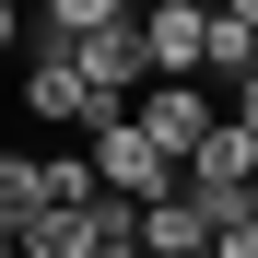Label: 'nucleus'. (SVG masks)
I'll use <instances>...</instances> for the list:
<instances>
[{
	"label": "nucleus",
	"mask_w": 258,
	"mask_h": 258,
	"mask_svg": "<svg viewBox=\"0 0 258 258\" xmlns=\"http://www.w3.org/2000/svg\"><path fill=\"white\" fill-rule=\"evenodd\" d=\"M82 153H94V176H106V200H129V211H153V200H176V188H188L176 164L153 153V129H141V106H129V117L106 129V141H82Z\"/></svg>",
	"instance_id": "f257e3e1"
},
{
	"label": "nucleus",
	"mask_w": 258,
	"mask_h": 258,
	"mask_svg": "<svg viewBox=\"0 0 258 258\" xmlns=\"http://www.w3.org/2000/svg\"><path fill=\"white\" fill-rule=\"evenodd\" d=\"M141 129H153V153L188 176V164L211 153V129H223V117H211V94H200V82H153V94H141Z\"/></svg>",
	"instance_id": "f03ea898"
},
{
	"label": "nucleus",
	"mask_w": 258,
	"mask_h": 258,
	"mask_svg": "<svg viewBox=\"0 0 258 258\" xmlns=\"http://www.w3.org/2000/svg\"><path fill=\"white\" fill-rule=\"evenodd\" d=\"M211 24H223V12H200V0H153V12H141L153 71L164 82H211Z\"/></svg>",
	"instance_id": "7ed1b4c3"
},
{
	"label": "nucleus",
	"mask_w": 258,
	"mask_h": 258,
	"mask_svg": "<svg viewBox=\"0 0 258 258\" xmlns=\"http://www.w3.org/2000/svg\"><path fill=\"white\" fill-rule=\"evenodd\" d=\"M141 246H153V258H211V246H223V223H211V200L176 188V200H153V211H141Z\"/></svg>",
	"instance_id": "20e7f679"
},
{
	"label": "nucleus",
	"mask_w": 258,
	"mask_h": 258,
	"mask_svg": "<svg viewBox=\"0 0 258 258\" xmlns=\"http://www.w3.org/2000/svg\"><path fill=\"white\" fill-rule=\"evenodd\" d=\"M35 211H71V223H94V211H106L94 153H35Z\"/></svg>",
	"instance_id": "39448f33"
},
{
	"label": "nucleus",
	"mask_w": 258,
	"mask_h": 258,
	"mask_svg": "<svg viewBox=\"0 0 258 258\" xmlns=\"http://www.w3.org/2000/svg\"><path fill=\"white\" fill-rule=\"evenodd\" d=\"M12 258H94V223H71V211H35V223H12Z\"/></svg>",
	"instance_id": "423d86ee"
},
{
	"label": "nucleus",
	"mask_w": 258,
	"mask_h": 258,
	"mask_svg": "<svg viewBox=\"0 0 258 258\" xmlns=\"http://www.w3.org/2000/svg\"><path fill=\"white\" fill-rule=\"evenodd\" d=\"M0 211H12V223H35V153L0 164Z\"/></svg>",
	"instance_id": "0eeeda50"
},
{
	"label": "nucleus",
	"mask_w": 258,
	"mask_h": 258,
	"mask_svg": "<svg viewBox=\"0 0 258 258\" xmlns=\"http://www.w3.org/2000/svg\"><path fill=\"white\" fill-rule=\"evenodd\" d=\"M94 258H153V246L141 235H94Z\"/></svg>",
	"instance_id": "6e6552de"
},
{
	"label": "nucleus",
	"mask_w": 258,
	"mask_h": 258,
	"mask_svg": "<svg viewBox=\"0 0 258 258\" xmlns=\"http://www.w3.org/2000/svg\"><path fill=\"white\" fill-rule=\"evenodd\" d=\"M235 129H258V71H246V82H235Z\"/></svg>",
	"instance_id": "1a4fd4ad"
},
{
	"label": "nucleus",
	"mask_w": 258,
	"mask_h": 258,
	"mask_svg": "<svg viewBox=\"0 0 258 258\" xmlns=\"http://www.w3.org/2000/svg\"><path fill=\"white\" fill-rule=\"evenodd\" d=\"M246 223H258V188H246Z\"/></svg>",
	"instance_id": "9d476101"
}]
</instances>
